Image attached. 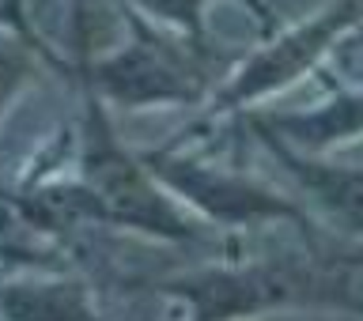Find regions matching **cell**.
Here are the masks:
<instances>
[{"mask_svg": "<svg viewBox=\"0 0 363 321\" xmlns=\"http://www.w3.org/2000/svg\"><path fill=\"white\" fill-rule=\"evenodd\" d=\"M345 45H348V50H363V30H359V34H348Z\"/></svg>", "mask_w": 363, "mask_h": 321, "instance_id": "cell-11", "label": "cell"}, {"mask_svg": "<svg viewBox=\"0 0 363 321\" xmlns=\"http://www.w3.org/2000/svg\"><path fill=\"white\" fill-rule=\"evenodd\" d=\"M45 53L42 42H30L23 34H0V118L16 102V95L30 84V76L38 72V61Z\"/></svg>", "mask_w": 363, "mask_h": 321, "instance_id": "cell-10", "label": "cell"}, {"mask_svg": "<svg viewBox=\"0 0 363 321\" xmlns=\"http://www.w3.org/2000/svg\"><path fill=\"white\" fill-rule=\"evenodd\" d=\"M76 4L79 84L102 98V106L152 110V106H201L216 91L223 64L231 61L220 45H197L186 34L159 27L140 11L125 8L129 42L106 57L87 50V0Z\"/></svg>", "mask_w": 363, "mask_h": 321, "instance_id": "cell-1", "label": "cell"}, {"mask_svg": "<svg viewBox=\"0 0 363 321\" xmlns=\"http://www.w3.org/2000/svg\"><path fill=\"white\" fill-rule=\"evenodd\" d=\"M363 27V0H333L325 4L318 16L295 23L291 30H280L272 42H265L261 50L246 53L242 64L235 68L231 79H223L220 87L208 95L204 102V113L193 121V129H182L178 136L170 140L186 144V140H197L212 129L216 121L223 118H238L246 113L254 102L277 95V91L299 84L303 76H311L322 57L337 45H345V38L352 30Z\"/></svg>", "mask_w": 363, "mask_h": 321, "instance_id": "cell-4", "label": "cell"}, {"mask_svg": "<svg viewBox=\"0 0 363 321\" xmlns=\"http://www.w3.org/2000/svg\"><path fill=\"white\" fill-rule=\"evenodd\" d=\"M238 118H242V129L250 133H265L272 140L295 147V152L322 155L333 144L363 136V91H333L322 106L311 110H291V113L246 110Z\"/></svg>", "mask_w": 363, "mask_h": 321, "instance_id": "cell-7", "label": "cell"}, {"mask_svg": "<svg viewBox=\"0 0 363 321\" xmlns=\"http://www.w3.org/2000/svg\"><path fill=\"white\" fill-rule=\"evenodd\" d=\"M144 167L174 201L193 208L201 220L220 227H250V223H291L303 235H314V223L303 204L254 181L238 170L212 167L201 155H189L182 144H159L140 152Z\"/></svg>", "mask_w": 363, "mask_h": 321, "instance_id": "cell-5", "label": "cell"}, {"mask_svg": "<svg viewBox=\"0 0 363 321\" xmlns=\"http://www.w3.org/2000/svg\"><path fill=\"white\" fill-rule=\"evenodd\" d=\"M261 321H295V317H288V314H277V317H261Z\"/></svg>", "mask_w": 363, "mask_h": 321, "instance_id": "cell-12", "label": "cell"}, {"mask_svg": "<svg viewBox=\"0 0 363 321\" xmlns=\"http://www.w3.org/2000/svg\"><path fill=\"white\" fill-rule=\"evenodd\" d=\"M254 136L299 181V189L311 197L318 215H325L337 231L363 238V167H345V163H329L322 155L295 152V147L272 140L265 133H254Z\"/></svg>", "mask_w": 363, "mask_h": 321, "instance_id": "cell-6", "label": "cell"}, {"mask_svg": "<svg viewBox=\"0 0 363 321\" xmlns=\"http://www.w3.org/2000/svg\"><path fill=\"white\" fill-rule=\"evenodd\" d=\"M79 189L91 204V223L129 227L163 242H201L204 231L182 212V204L152 178L140 152H129L110 125V113L91 87H84L79 121Z\"/></svg>", "mask_w": 363, "mask_h": 321, "instance_id": "cell-2", "label": "cell"}, {"mask_svg": "<svg viewBox=\"0 0 363 321\" xmlns=\"http://www.w3.org/2000/svg\"><path fill=\"white\" fill-rule=\"evenodd\" d=\"M0 321H102L79 280L0 283Z\"/></svg>", "mask_w": 363, "mask_h": 321, "instance_id": "cell-8", "label": "cell"}, {"mask_svg": "<svg viewBox=\"0 0 363 321\" xmlns=\"http://www.w3.org/2000/svg\"><path fill=\"white\" fill-rule=\"evenodd\" d=\"M133 11H140L144 19L159 23V27H170L178 34H186L193 38L197 45H216L208 38V27H204V8L212 4V0H125ZM250 8H254L257 19L269 23V8L261 4V0H246Z\"/></svg>", "mask_w": 363, "mask_h": 321, "instance_id": "cell-9", "label": "cell"}, {"mask_svg": "<svg viewBox=\"0 0 363 321\" xmlns=\"http://www.w3.org/2000/svg\"><path fill=\"white\" fill-rule=\"evenodd\" d=\"M356 272L337 261L280 257L250 265L204 269L189 276L147 283L159 295H178L189 306V321H242L295 306H348L356 299Z\"/></svg>", "mask_w": 363, "mask_h": 321, "instance_id": "cell-3", "label": "cell"}]
</instances>
